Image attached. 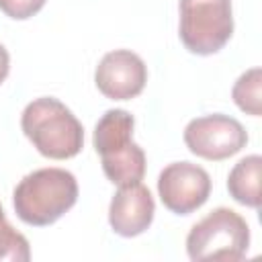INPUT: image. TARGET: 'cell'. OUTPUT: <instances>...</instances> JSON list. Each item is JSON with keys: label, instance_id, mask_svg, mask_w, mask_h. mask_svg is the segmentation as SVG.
I'll use <instances>...</instances> for the list:
<instances>
[{"label": "cell", "instance_id": "6da1fadb", "mask_svg": "<svg viewBox=\"0 0 262 262\" xmlns=\"http://www.w3.org/2000/svg\"><path fill=\"white\" fill-rule=\"evenodd\" d=\"M78 201L76 176L63 168H41L27 174L12 192L14 211L33 227L55 223Z\"/></svg>", "mask_w": 262, "mask_h": 262}, {"label": "cell", "instance_id": "7a4b0ae2", "mask_svg": "<svg viewBox=\"0 0 262 262\" xmlns=\"http://www.w3.org/2000/svg\"><path fill=\"white\" fill-rule=\"evenodd\" d=\"M20 127L35 149L51 160L74 158L84 145L82 123L53 96H41L29 102L23 111Z\"/></svg>", "mask_w": 262, "mask_h": 262}, {"label": "cell", "instance_id": "3957f363", "mask_svg": "<svg viewBox=\"0 0 262 262\" xmlns=\"http://www.w3.org/2000/svg\"><path fill=\"white\" fill-rule=\"evenodd\" d=\"M135 119L125 108L106 111L94 127V149L100 156L104 176L117 184L141 182L145 174V154L133 141Z\"/></svg>", "mask_w": 262, "mask_h": 262}, {"label": "cell", "instance_id": "277c9868", "mask_svg": "<svg viewBox=\"0 0 262 262\" xmlns=\"http://www.w3.org/2000/svg\"><path fill=\"white\" fill-rule=\"evenodd\" d=\"M248 248L250 227L239 213L227 207L213 209L186 235V252L194 262H235L246 256Z\"/></svg>", "mask_w": 262, "mask_h": 262}, {"label": "cell", "instance_id": "5b68a950", "mask_svg": "<svg viewBox=\"0 0 262 262\" xmlns=\"http://www.w3.org/2000/svg\"><path fill=\"white\" fill-rule=\"evenodd\" d=\"M231 33V0H180V41L190 53H217Z\"/></svg>", "mask_w": 262, "mask_h": 262}, {"label": "cell", "instance_id": "8992f818", "mask_svg": "<svg viewBox=\"0 0 262 262\" xmlns=\"http://www.w3.org/2000/svg\"><path fill=\"white\" fill-rule=\"evenodd\" d=\"M184 143L194 156L219 162L242 151L248 143V133L237 119L213 113L196 117L184 127Z\"/></svg>", "mask_w": 262, "mask_h": 262}, {"label": "cell", "instance_id": "52a82bcc", "mask_svg": "<svg viewBox=\"0 0 262 262\" xmlns=\"http://www.w3.org/2000/svg\"><path fill=\"white\" fill-rule=\"evenodd\" d=\"M158 194L164 207L176 215H190L211 194V178L205 168L190 162H172L158 176Z\"/></svg>", "mask_w": 262, "mask_h": 262}, {"label": "cell", "instance_id": "ba28073f", "mask_svg": "<svg viewBox=\"0 0 262 262\" xmlns=\"http://www.w3.org/2000/svg\"><path fill=\"white\" fill-rule=\"evenodd\" d=\"M94 82L106 98L129 100L143 90L147 82V68L137 53L129 49H115L102 55L94 72Z\"/></svg>", "mask_w": 262, "mask_h": 262}, {"label": "cell", "instance_id": "9c48e42d", "mask_svg": "<svg viewBox=\"0 0 262 262\" xmlns=\"http://www.w3.org/2000/svg\"><path fill=\"white\" fill-rule=\"evenodd\" d=\"M156 213V203L147 186L141 182L119 186L108 205V223L115 233L123 237H135L143 233Z\"/></svg>", "mask_w": 262, "mask_h": 262}, {"label": "cell", "instance_id": "30bf717a", "mask_svg": "<svg viewBox=\"0 0 262 262\" xmlns=\"http://www.w3.org/2000/svg\"><path fill=\"white\" fill-rule=\"evenodd\" d=\"M260 172H262V158L258 154L242 158L227 176V190L231 199L239 205L260 209Z\"/></svg>", "mask_w": 262, "mask_h": 262}, {"label": "cell", "instance_id": "8fae6325", "mask_svg": "<svg viewBox=\"0 0 262 262\" xmlns=\"http://www.w3.org/2000/svg\"><path fill=\"white\" fill-rule=\"evenodd\" d=\"M262 70L260 68H252L248 72H244L231 90L233 102L248 115L252 117H260L262 113Z\"/></svg>", "mask_w": 262, "mask_h": 262}, {"label": "cell", "instance_id": "7c38bea8", "mask_svg": "<svg viewBox=\"0 0 262 262\" xmlns=\"http://www.w3.org/2000/svg\"><path fill=\"white\" fill-rule=\"evenodd\" d=\"M31 258V248L27 237L16 231L0 205V262H27Z\"/></svg>", "mask_w": 262, "mask_h": 262}, {"label": "cell", "instance_id": "4fadbf2b", "mask_svg": "<svg viewBox=\"0 0 262 262\" xmlns=\"http://www.w3.org/2000/svg\"><path fill=\"white\" fill-rule=\"evenodd\" d=\"M43 6H45V0H0V10L14 20L31 18Z\"/></svg>", "mask_w": 262, "mask_h": 262}, {"label": "cell", "instance_id": "5bb4252c", "mask_svg": "<svg viewBox=\"0 0 262 262\" xmlns=\"http://www.w3.org/2000/svg\"><path fill=\"white\" fill-rule=\"evenodd\" d=\"M8 70H10V55H8L6 47L0 43V84L6 80V76H8Z\"/></svg>", "mask_w": 262, "mask_h": 262}]
</instances>
